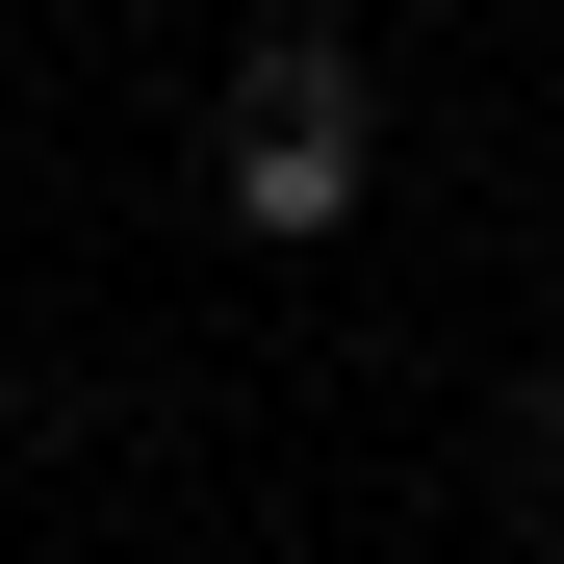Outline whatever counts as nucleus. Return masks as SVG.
I'll use <instances>...</instances> for the list:
<instances>
[{
    "label": "nucleus",
    "mask_w": 564,
    "mask_h": 564,
    "mask_svg": "<svg viewBox=\"0 0 564 564\" xmlns=\"http://www.w3.org/2000/svg\"><path fill=\"white\" fill-rule=\"evenodd\" d=\"M206 180H231V231H257V257L359 231V52H334V26H257V52H231V129H206Z\"/></svg>",
    "instance_id": "obj_1"
},
{
    "label": "nucleus",
    "mask_w": 564,
    "mask_h": 564,
    "mask_svg": "<svg viewBox=\"0 0 564 564\" xmlns=\"http://www.w3.org/2000/svg\"><path fill=\"white\" fill-rule=\"evenodd\" d=\"M0 436H26V359H0Z\"/></svg>",
    "instance_id": "obj_2"
},
{
    "label": "nucleus",
    "mask_w": 564,
    "mask_h": 564,
    "mask_svg": "<svg viewBox=\"0 0 564 564\" xmlns=\"http://www.w3.org/2000/svg\"><path fill=\"white\" fill-rule=\"evenodd\" d=\"M539 436H564V386H539Z\"/></svg>",
    "instance_id": "obj_3"
}]
</instances>
